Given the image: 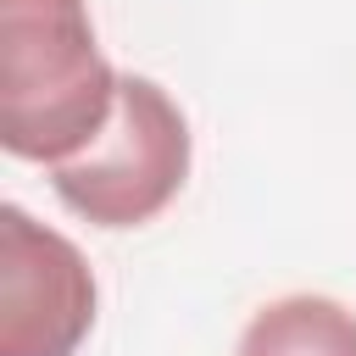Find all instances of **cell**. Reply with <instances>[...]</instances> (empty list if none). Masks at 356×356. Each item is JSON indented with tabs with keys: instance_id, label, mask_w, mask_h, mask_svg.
Returning <instances> with one entry per match:
<instances>
[{
	"instance_id": "1",
	"label": "cell",
	"mask_w": 356,
	"mask_h": 356,
	"mask_svg": "<svg viewBox=\"0 0 356 356\" xmlns=\"http://www.w3.org/2000/svg\"><path fill=\"white\" fill-rule=\"evenodd\" d=\"M117 83L83 0H0V145L17 161L83 156L117 111Z\"/></svg>"
},
{
	"instance_id": "2",
	"label": "cell",
	"mask_w": 356,
	"mask_h": 356,
	"mask_svg": "<svg viewBox=\"0 0 356 356\" xmlns=\"http://www.w3.org/2000/svg\"><path fill=\"white\" fill-rule=\"evenodd\" d=\"M184 178H189V122L178 100L139 72L117 83V111L106 134L83 156L50 167V189L61 195V206L95 228L150 222L184 189Z\"/></svg>"
},
{
	"instance_id": "3",
	"label": "cell",
	"mask_w": 356,
	"mask_h": 356,
	"mask_svg": "<svg viewBox=\"0 0 356 356\" xmlns=\"http://www.w3.org/2000/svg\"><path fill=\"white\" fill-rule=\"evenodd\" d=\"M95 328V273L83 250L0 206V356H78Z\"/></svg>"
},
{
	"instance_id": "4",
	"label": "cell",
	"mask_w": 356,
	"mask_h": 356,
	"mask_svg": "<svg viewBox=\"0 0 356 356\" xmlns=\"http://www.w3.org/2000/svg\"><path fill=\"white\" fill-rule=\"evenodd\" d=\"M234 356H356V312L328 295H284L267 300Z\"/></svg>"
}]
</instances>
